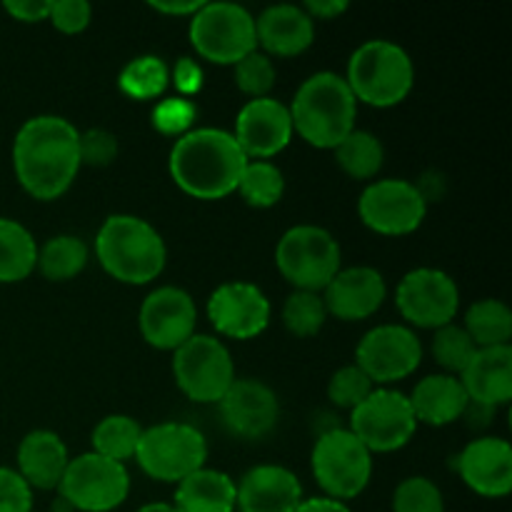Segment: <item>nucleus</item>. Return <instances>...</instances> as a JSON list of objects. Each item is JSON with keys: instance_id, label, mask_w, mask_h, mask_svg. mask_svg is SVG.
<instances>
[{"instance_id": "9d476101", "label": "nucleus", "mask_w": 512, "mask_h": 512, "mask_svg": "<svg viewBox=\"0 0 512 512\" xmlns=\"http://www.w3.org/2000/svg\"><path fill=\"white\" fill-rule=\"evenodd\" d=\"M130 493V475L123 463L98 453L78 455L65 468L58 495L80 512H110L125 503Z\"/></svg>"}, {"instance_id": "423d86ee", "label": "nucleus", "mask_w": 512, "mask_h": 512, "mask_svg": "<svg viewBox=\"0 0 512 512\" xmlns=\"http://www.w3.org/2000/svg\"><path fill=\"white\" fill-rule=\"evenodd\" d=\"M275 260L283 278L298 290L320 293L340 270V245L318 225H293L280 238Z\"/></svg>"}, {"instance_id": "cd10ccee", "label": "nucleus", "mask_w": 512, "mask_h": 512, "mask_svg": "<svg viewBox=\"0 0 512 512\" xmlns=\"http://www.w3.org/2000/svg\"><path fill=\"white\" fill-rule=\"evenodd\" d=\"M38 268V243L18 220L0 218V283H20Z\"/></svg>"}, {"instance_id": "58836bf2", "label": "nucleus", "mask_w": 512, "mask_h": 512, "mask_svg": "<svg viewBox=\"0 0 512 512\" xmlns=\"http://www.w3.org/2000/svg\"><path fill=\"white\" fill-rule=\"evenodd\" d=\"M370 393H373V380L358 365H345L328 383V395L338 408H358Z\"/></svg>"}, {"instance_id": "f03ea898", "label": "nucleus", "mask_w": 512, "mask_h": 512, "mask_svg": "<svg viewBox=\"0 0 512 512\" xmlns=\"http://www.w3.org/2000/svg\"><path fill=\"white\" fill-rule=\"evenodd\" d=\"M245 153L233 133L220 128H198L180 135L170 150V175L188 195L218 200L238 190Z\"/></svg>"}, {"instance_id": "0eeeda50", "label": "nucleus", "mask_w": 512, "mask_h": 512, "mask_svg": "<svg viewBox=\"0 0 512 512\" xmlns=\"http://www.w3.org/2000/svg\"><path fill=\"white\" fill-rule=\"evenodd\" d=\"M313 475L325 498L353 500L368 488L373 475V453L350 430L335 428L318 438L313 448Z\"/></svg>"}, {"instance_id": "9b49d317", "label": "nucleus", "mask_w": 512, "mask_h": 512, "mask_svg": "<svg viewBox=\"0 0 512 512\" xmlns=\"http://www.w3.org/2000/svg\"><path fill=\"white\" fill-rule=\"evenodd\" d=\"M173 373L180 390L195 403H220L235 383L230 350L213 335H193L173 358Z\"/></svg>"}, {"instance_id": "6e6552de", "label": "nucleus", "mask_w": 512, "mask_h": 512, "mask_svg": "<svg viewBox=\"0 0 512 512\" xmlns=\"http://www.w3.org/2000/svg\"><path fill=\"white\" fill-rule=\"evenodd\" d=\"M208 443L203 433L185 423H160L143 430L135 460L150 478L175 483L205 468Z\"/></svg>"}, {"instance_id": "4468645a", "label": "nucleus", "mask_w": 512, "mask_h": 512, "mask_svg": "<svg viewBox=\"0 0 512 512\" xmlns=\"http://www.w3.org/2000/svg\"><path fill=\"white\" fill-rule=\"evenodd\" d=\"M358 368L373 380V385H388L403 380L418 370L423 360V345L418 335L405 325H378L368 330L355 348Z\"/></svg>"}, {"instance_id": "37998d69", "label": "nucleus", "mask_w": 512, "mask_h": 512, "mask_svg": "<svg viewBox=\"0 0 512 512\" xmlns=\"http://www.w3.org/2000/svg\"><path fill=\"white\" fill-rule=\"evenodd\" d=\"M90 8L88 0H50V15L48 20H53V25L63 33H80V30L88 28Z\"/></svg>"}, {"instance_id": "20e7f679", "label": "nucleus", "mask_w": 512, "mask_h": 512, "mask_svg": "<svg viewBox=\"0 0 512 512\" xmlns=\"http://www.w3.org/2000/svg\"><path fill=\"white\" fill-rule=\"evenodd\" d=\"M95 255L115 280L145 285L165 268V243L158 230L135 215H110L95 238Z\"/></svg>"}, {"instance_id": "3c124183", "label": "nucleus", "mask_w": 512, "mask_h": 512, "mask_svg": "<svg viewBox=\"0 0 512 512\" xmlns=\"http://www.w3.org/2000/svg\"><path fill=\"white\" fill-rule=\"evenodd\" d=\"M50 512H75V510L70 508V505L65 503V500L60 498V495H58V500H55V503H53V508H50Z\"/></svg>"}, {"instance_id": "bb28decb", "label": "nucleus", "mask_w": 512, "mask_h": 512, "mask_svg": "<svg viewBox=\"0 0 512 512\" xmlns=\"http://www.w3.org/2000/svg\"><path fill=\"white\" fill-rule=\"evenodd\" d=\"M173 505L180 512H233L238 505V490L220 470L200 468L180 480Z\"/></svg>"}, {"instance_id": "2f4dec72", "label": "nucleus", "mask_w": 512, "mask_h": 512, "mask_svg": "<svg viewBox=\"0 0 512 512\" xmlns=\"http://www.w3.org/2000/svg\"><path fill=\"white\" fill-rule=\"evenodd\" d=\"M335 158H338L340 168L353 178L365 180L373 178L380 168H383L385 150L383 143L375 138L368 130H353L343 143L335 148Z\"/></svg>"}, {"instance_id": "a211bd4d", "label": "nucleus", "mask_w": 512, "mask_h": 512, "mask_svg": "<svg viewBox=\"0 0 512 512\" xmlns=\"http://www.w3.org/2000/svg\"><path fill=\"white\" fill-rule=\"evenodd\" d=\"M235 143L245 158L265 160L288 148L293 138V118L290 108L275 98H255L243 105L235 120Z\"/></svg>"}, {"instance_id": "a878e982", "label": "nucleus", "mask_w": 512, "mask_h": 512, "mask_svg": "<svg viewBox=\"0 0 512 512\" xmlns=\"http://www.w3.org/2000/svg\"><path fill=\"white\" fill-rule=\"evenodd\" d=\"M415 420L428 425H448L463 418L468 408V393L455 375H428L415 385L410 395Z\"/></svg>"}, {"instance_id": "c85d7f7f", "label": "nucleus", "mask_w": 512, "mask_h": 512, "mask_svg": "<svg viewBox=\"0 0 512 512\" xmlns=\"http://www.w3.org/2000/svg\"><path fill=\"white\" fill-rule=\"evenodd\" d=\"M465 333L475 343V348H498L508 345L512 335V313L503 300L485 298L478 300L465 313Z\"/></svg>"}, {"instance_id": "ddd939ff", "label": "nucleus", "mask_w": 512, "mask_h": 512, "mask_svg": "<svg viewBox=\"0 0 512 512\" xmlns=\"http://www.w3.org/2000/svg\"><path fill=\"white\" fill-rule=\"evenodd\" d=\"M428 200L418 185L400 178H385L368 185L360 195L358 213L370 230L380 235H408L420 228Z\"/></svg>"}, {"instance_id": "412c9836", "label": "nucleus", "mask_w": 512, "mask_h": 512, "mask_svg": "<svg viewBox=\"0 0 512 512\" xmlns=\"http://www.w3.org/2000/svg\"><path fill=\"white\" fill-rule=\"evenodd\" d=\"M388 288L385 278L368 265L340 268L338 275L323 290V303L328 315L340 320L370 318L383 305Z\"/></svg>"}, {"instance_id": "aec40b11", "label": "nucleus", "mask_w": 512, "mask_h": 512, "mask_svg": "<svg viewBox=\"0 0 512 512\" xmlns=\"http://www.w3.org/2000/svg\"><path fill=\"white\" fill-rule=\"evenodd\" d=\"M463 483L483 498H505L512 490V448L503 438H478L455 458Z\"/></svg>"}, {"instance_id": "de8ad7c7", "label": "nucleus", "mask_w": 512, "mask_h": 512, "mask_svg": "<svg viewBox=\"0 0 512 512\" xmlns=\"http://www.w3.org/2000/svg\"><path fill=\"white\" fill-rule=\"evenodd\" d=\"M150 8L168 15H195L203 8V0H150Z\"/></svg>"}, {"instance_id": "7ed1b4c3", "label": "nucleus", "mask_w": 512, "mask_h": 512, "mask_svg": "<svg viewBox=\"0 0 512 512\" xmlns=\"http://www.w3.org/2000/svg\"><path fill=\"white\" fill-rule=\"evenodd\" d=\"M358 100L343 75L315 73L305 80L290 105L293 130L315 148H338L355 130Z\"/></svg>"}, {"instance_id": "1a4fd4ad", "label": "nucleus", "mask_w": 512, "mask_h": 512, "mask_svg": "<svg viewBox=\"0 0 512 512\" xmlns=\"http://www.w3.org/2000/svg\"><path fill=\"white\" fill-rule=\"evenodd\" d=\"M190 40L203 58L235 65L258 45L255 18L238 3H203L190 20Z\"/></svg>"}, {"instance_id": "7c9ffc66", "label": "nucleus", "mask_w": 512, "mask_h": 512, "mask_svg": "<svg viewBox=\"0 0 512 512\" xmlns=\"http://www.w3.org/2000/svg\"><path fill=\"white\" fill-rule=\"evenodd\" d=\"M88 263V245L75 235H58L50 238L38 250V268L48 280H70Z\"/></svg>"}, {"instance_id": "dca6fc26", "label": "nucleus", "mask_w": 512, "mask_h": 512, "mask_svg": "<svg viewBox=\"0 0 512 512\" xmlns=\"http://www.w3.org/2000/svg\"><path fill=\"white\" fill-rule=\"evenodd\" d=\"M208 315L220 335L250 340L268 328L270 303L258 285L233 280L213 290L208 300Z\"/></svg>"}, {"instance_id": "49530a36", "label": "nucleus", "mask_w": 512, "mask_h": 512, "mask_svg": "<svg viewBox=\"0 0 512 512\" xmlns=\"http://www.w3.org/2000/svg\"><path fill=\"white\" fill-rule=\"evenodd\" d=\"M303 10L310 18L333 20L348 10V3H345V0H308V3L303 5Z\"/></svg>"}, {"instance_id": "c9c22d12", "label": "nucleus", "mask_w": 512, "mask_h": 512, "mask_svg": "<svg viewBox=\"0 0 512 512\" xmlns=\"http://www.w3.org/2000/svg\"><path fill=\"white\" fill-rule=\"evenodd\" d=\"M475 343L470 340V335L465 333V328L460 325H443V328L435 330L433 338V355L438 360L440 368L448 370L450 375H460L475 355Z\"/></svg>"}, {"instance_id": "a18cd8bd", "label": "nucleus", "mask_w": 512, "mask_h": 512, "mask_svg": "<svg viewBox=\"0 0 512 512\" xmlns=\"http://www.w3.org/2000/svg\"><path fill=\"white\" fill-rule=\"evenodd\" d=\"M173 83L180 93L185 95H195L203 85V70L195 60L190 58H180L173 68Z\"/></svg>"}, {"instance_id": "6ab92c4d", "label": "nucleus", "mask_w": 512, "mask_h": 512, "mask_svg": "<svg viewBox=\"0 0 512 512\" xmlns=\"http://www.w3.org/2000/svg\"><path fill=\"white\" fill-rule=\"evenodd\" d=\"M218 405L225 428L240 438L258 440L278 423V395L260 380H235Z\"/></svg>"}, {"instance_id": "79ce46f5", "label": "nucleus", "mask_w": 512, "mask_h": 512, "mask_svg": "<svg viewBox=\"0 0 512 512\" xmlns=\"http://www.w3.org/2000/svg\"><path fill=\"white\" fill-rule=\"evenodd\" d=\"M0 512H33V490L18 470L0 468Z\"/></svg>"}, {"instance_id": "393cba45", "label": "nucleus", "mask_w": 512, "mask_h": 512, "mask_svg": "<svg viewBox=\"0 0 512 512\" xmlns=\"http://www.w3.org/2000/svg\"><path fill=\"white\" fill-rule=\"evenodd\" d=\"M70 458L65 443L50 430H33L18 448V475L30 490H58Z\"/></svg>"}, {"instance_id": "09e8293b", "label": "nucleus", "mask_w": 512, "mask_h": 512, "mask_svg": "<svg viewBox=\"0 0 512 512\" xmlns=\"http://www.w3.org/2000/svg\"><path fill=\"white\" fill-rule=\"evenodd\" d=\"M295 512H350V508L333 498H308L298 505Z\"/></svg>"}, {"instance_id": "4be33fe9", "label": "nucleus", "mask_w": 512, "mask_h": 512, "mask_svg": "<svg viewBox=\"0 0 512 512\" xmlns=\"http://www.w3.org/2000/svg\"><path fill=\"white\" fill-rule=\"evenodd\" d=\"M240 512H295L303 503V485L280 465H258L248 470L238 485Z\"/></svg>"}, {"instance_id": "f257e3e1", "label": "nucleus", "mask_w": 512, "mask_h": 512, "mask_svg": "<svg viewBox=\"0 0 512 512\" xmlns=\"http://www.w3.org/2000/svg\"><path fill=\"white\" fill-rule=\"evenodd\" d=\"M80 133L60 115L25 120L13 143V168L20 185L38 200H55L80 170Z\"/></svg>"}, {"instance_id": "e433bc0d", "label": "nucleus", "mask_w": 512, "mask_h": 512, "mask_svg": "<svg viewBox=\"0 0 512 512\" xmlns=\"http://www.w3.org/2000/svg\"><path fill=\"white\" fill-rule=\"evenodd\" d=\"M393 512H445L443 493L433 480L415 475L395 488Z\"/></svg>"}, {"instance_id": "2eb2a0df", "label": "nucleus", "mask_w": 512, "mask_h": 512, "mask_svg": "<svg viewBox=\"0 0 512 512\" xmlns=\"http://www.w3.org/2000/svg\"><path fill=\"white\" fill-rule=\"evenodd\" d=\"M398 310L418 328H443L460 308V290L448 273L435 268L410 270L398 285Z\"/></svg>"}, {"instance_id": "39448f33", "label": "nucleus", "mask_w": 512, "mask_h": 512, "mask_svg": "<svg viewBox=\"0 0 512 512\" xmlns=\"http://www.w3.org/2000/svg\"><path fill=\"white\" fill-rule=\"evenodd\" d=\"M415 80L410 55L393 40H368L360 45L348 63L345 83L353 90L355 100L390 108L405 100Z\"/></svg>"}, {"instance_id": "a19ab883", "label": "nucleus", "mask_w": 512, "mask_h": 512, "mask_svg": "<svg viewBox=\"0 0 512 512\" xmlns=\"http://www.w3.org/2000/svg\"><path fill=\"white\" fill-rule=\"evenodd\" d=\"M78 150H80V165H95V168H103L110 165L118 155V138L113 133L103 128H93L80 133L78 138Z\"/></svg>"}, {"instance_id": "f3484780", "label": "nucleus", "mask_w": 512, "mask_h": 512, "mask_svg": "<svg viewBox=\"0 0 512 512\" xmlns=\"http://www.w3.org/2000/svg\"><path fill=\"white\" fill-rule=\"evenodd\" d=\"M195 320H198V310H195L193 298L183 288L163 285L143 300L140 333L153 348L178 350L185 340L195 335Z\"/></svg>"}, {"instance_id": "4c0bfd02", "label": "nucleus", "mask_w": 512, "mask_h": 512, "mask_svg": "<svg viewBox=\"0 0 512 512\" xmlns=\"http://www.w3.org/2000/svg\"><path fill=\"white\" fill-rule=\"evenodd\" d=\"M235 83L243 93H248L250 98H268V93L275 85V65L273 60L265 53H253L245 55L243 60L235 63Z\"/></svg>"}, {"instance_id": "5701e85b", "label": "nucleus", "mask_w": 512, "mask_h": 512, "mask_svg": "<svg viewBox=\"0 0 512 512\" xmlns=\"http://www.w3.org/2000/svg\"><path fill=\"white\" fill-rule=\"evenodd\" d=\"M470 403L493 408L508 405L512 400V348H478L468 368L460 373Z\"/></svg>"}, {"instance_id": "473e14b6", "label": "nucleus", "mask_w": 512, "mask_h": 512, "mask_svg": "<svg viewBox=\"0 0 512 512\" xmlns=\"http://www.w3.org/2000/svg\"><path fill=\"white\" fill-rule=\"evenodd\" d=\"M238 190L253 208H273L285 193V178L268 160H248L238 180Z\"/></svg>"}, {"instance_id": "f8f14e48", "label": "nucleus", "mask_w": 512, "mask_h": 512, "mask_svg": "<svg viewBox=\"0 0 512 512\" xmlns=\"http://www.w3.org/2000/svg\"><path fill=\"white\" fill-rule=\"evenodd\" d=\"M418 430L408 395L398 390H373L358 408H353L350 433L370 450V453H390L400 450L413 440Z\"/></svg>"}, {"instance_id": "72a5a7b5", "label": "nucleus", "mask_w": 512, "mask_h": 512, "mask_svg": "<svg viewBox=\"0 0 512 512\" xmlns=\"http://www.w3.org/2000/svg\"><path fill=\"white\" fill-rule=\"evenodd\" d=\"M170 68L158 58V55H140L133 58L120 73V90L128 98L135 100H153L163 95L168 88Z\"/></svg>"}, {"instance_id": "b1692460", "label": "nucleus", "mask_w": 512, "mask_h": 512, "mask_svg": "<svg viewBox=\"0 0 512 512\" xmlns=\"http://www.w3.org/2000/svg\"><path fill=\"white\" fill-rule=\"evenodd\" d=\"M255 38L273 55H300L315 40V23L300 5H270L255 18Z\"/></svg>"}, {"instance_id": "f704fd0d", "label": "nucleus", "mask_w": 512, "mask_h": 512, "mask_svg": "<svg viewBox=\"0 0 512 512\" xmlns=\"http://www.w3.org/2000/svg\"><path fill=\"white\" fill-rule=\"evenodd\" d=\"M328 310H325L323 295L310 293V290H295L283 305V323L298 338L318 335L325 325Z\"/></svg>"}, {"instance_id": "8fccbe9b", "label": "nucleus", "mask_w": 512, "mask_h": 512, "mask_svg": "<svg viewBox=\"0 0 512 512\" xmlns=\"http://www.w3.org/2000/svg\"><path fill=\"white\" fill-rule=\"evenodd\" d=\"M138 512H180V510L170 503H150V505H143Z\"/></svg>"}, {"instance_id": "c03bdc74", "label": "nucleus", "mask_w": 512, "mask_h": 512, "mask_svg": "<svg viewBox=\"0 0 512 512\" xmlns=\"http://www.w3.org/2000/svg\"><path fill=\"white\" fill-rule=\"evenodd\" d=\"M3 8L20 23H38V20H48L50 0H5Z\"/></svg>"}, {"instance_id": "c756f323", "label": "nucleus", "mask_w": 512, "mask_h": 512, "mask_svg": "<svg viewBox=\"0 0 512 512\" xmlns=\"http://www.w3.org/2000/svg\"><path fill=\"white\" fill-rule=\"evenodd\" d=\"M140 435H143V428L133 418L108 415L93 430V453L115 460V463H125L138 453Z\"/></svg>"}, {"instance_id": "ea45409f", "label": "nucleus", "mask_w": 512, "mask_h": 512, "mask_svg": "<svg viewBox=\"0 0 512 512\" xmlns=\"http://www.w3.org/2000/svg\"><path fill=\"white\" fill-rule=\"evenodd\" d=\"M195 105L190 103L183 95H173V98H163L153 108V125L158 128V133L163 135H185L190 133V125H193Z\"/></svg>"}]
</instances>
